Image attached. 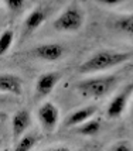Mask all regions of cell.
<instances>
[{
    "label": "cell",
    "mask_w": 133,
    "mask_h": 151,
    "mask_svg": "<svg viewBox=\"0 0 133 151\" xmlns=\"http://www.w3.org/2000/svg\"><path fill=\"white\" fill-rule=\"evenodd\" d=\"M61 73L51 71V72L41 73L35 81V95L38 98H46L54 91V88L60 82Z\"/></svg>",
    "instance_id": "obj_7"
},
{
    "label": "cell",
    "mask_w": 133,
    "mask_h": 151,
    "mask_svg": "<svg viewBox=\"0 0 133 151\" xmlns=\"http://www.w3.org/2000/svg\"><path fill=\"white\" fill-rule=\"evenodd\" d=\"M37 117L46 132L53 133L60 123V109L53 102H44L37 110Z\"/></svg>",
    "instance_id": "obj_5"
},
{
    "label": "cell",
    "mask_w": 133,
    "mask_h": 151,
    "mask_svg": "<svg viewBox=\"0 0 133 151\" xmlns=\"http://www.w3.org/2000/svg\"><path fill=\"white\" fill-rule=\"evenodd\" d=\"M132 114H133V106H132Z\"/></svg>",
    "instance_id": "obj_20"
},
{
    "label": "cell",
    "mask_w": 133,
    "mask_h": 151,
    "mask_svg": "<svg viewBox=\"0 0 133 151\" xmlns=\"http://www.w3.org/2000/svg\"><path fill=\"white\" fill-rule=\"evenodd\" d=\"M130 58H132L130 52H123L116 50H100L98 52L92 54L78 66V72L82 75H88V73L109 71L115 66H119L127 62Z\"/></svg>",
    "instance_id": "obj_1"
},
{
    "label": "cell",
    "mask_w": 133,
    "mask_h": 151,
    "mask_svg": "<svg viewBox=\"0 0 133 151\" xmlns=\"http://www.w3.org/2000/svg\"><path fill=\"white\" fill-rule=\"evenodd\" d=\"M30 124H31V114L28 110L21 109L14 113L12 117V137L14 141H17L23 134H26Z\"/></svg>",
    "instance_id": "obj_8"
},
{
    "label": "cell",
    "mask_w": 133,
    "mask_h": 151,
    "mask_svg": "<svg viewBox=\"0 0 133 151\" xmlns=\"http://www.w3.org/2000/svg\"><path fill=\"white\" fill-rule=\"evenodd\" d=\"M109 150L111 151H132L133 145L127 140H119V141L113 143L112 145H109Z\"/></svg>",
    "instance_id": "obj_16"
},
{
    "label": "cell",
    "mask_w": 133,
    "mask_h": 151,
    "mask_svg": "<svg viewBox=\"0 0 133 151\" xmlns=\"http://www.w3.org/2000/svg\"><path fill=\"white\" fill-rule=\"evenodd\" d=\"M85 23V12L78 4H69L54 20L53 27L60 33H77Z\"/></svg>",
    "instance_id": "obj_3"
},
{
    "label": "cell",
    "mask_w": 133,
    "mask_h": 151,
    "mask_svg": "<svg viewBox=\"0 0 133 151\" xmlns=\"http://www.w3.org/2000/svg\"><path fill=\"white\" fill-rule=\"evenodd\" d=\"M115 27L119 30L120 33H123L125 35L133 38V13L122 14L119 19H116Z\"/></svg>",
    "instance_id": "obj_13"
},
{
    "label": "cell",
    "mask_w": 133,
    "mask_h": 151,
    "mask_svg": "<svg viewBox=\"0 0 133 151\" xmlns=\"http://www.w3.org/2000/svg\"><path fill=\"white\" fill-rule=\"evenodd\" d=\"M44 21H46V12L43 9H40V7L34 9V10H31L30 13L27 14L26 20H24V31L27 34L33 33L38 27L43 26Z\"/></svg>",
    "instance_id": "obj_11"
},
{
    "label": "cell",
    "mask_w": 133,
    "mask_h": 151,
    "mask_svg": "<svg viewBox=\"0 0 133 151\" xmlns=\"http://www.w3.org/2000/svg\"><path fill=\"white\" fill-rule=\"evenodd\" d=\"M119 78L116 75H100V76H91L77 82L75 89L85 98L102 99L108 96L118 85Z\"/></svg>",
    "instance_id": "obj_2"
},
{
    "label": "cell",
    "mask_w": 133,
    "mask_h": 151,
    "mask_svg": "<svg viewBox=\"0 0 133 151\" xmlns=\"http://www.w3.org/2000/svg\"><path fill=\"white\" fill-rule=\"evenodd\" d=\"M37 136L33 134V133H27V134H23L19 140H17V143L14 145V148L16 150H31L35 147L37 144Z\"/></svg>",
    "instance_id": "obj_14"
},
{
    "label": "cell",
    "mask_w": 133,
    "mask_h": 151,
    "mask_svg": "<svg viewBox=\"0 0 133 151\" xmlns=\"http://www.w3.org/2000/svg\"><path fill=\"white\" fill-rule=\"evenodd\" d=\"M100 130V120L95 119V116L88 119L82 124L77 126V133L81 136H95Z\"/></svg>",
    "instance_id": "obj_12"
},
{
    "label": "cell",
    "mask_w": 133,
    "mask_h": 151,
    "mask_svg": "<svg viewBox=\"0 0 133 151\" xmlns=\"http://www.w3.org/2000/svg\"><path fill=\"white\" fill-rule=\"evenodd\" d=\"M14 41V33L13 30L7 28L3 33L0 34V55H4V54L10 50V47Z\"/></svg>",
    "instance_id": "obj_15"
},
{
    "label": "cell",
    "mask_w": 133,
    "mask_h": 151,
    "mask_svg": "<svg viewBox=\"0 0 133 151\" xmlns=\"http://www.w3.org/2000/svg\"><path fill=\"white\" fill-rule=\"evenodd\" d=\"M98 112V107L96 106H84L81 109H77L71 112L65 119H64V123L62 126L68 129V127H77V126L82 124L84 122H87L88 119L93 117Z\"/></svg>",
    "instance_id": "obj_9"
},
{
    "label": "cell",
    "mask_w": 133,
    "mask_h": 151,
    "mask_svg": "<svg viewBox=\"0 0 133 151\" xmlns=\"http://www.w3.org/2000/svg\"><path fill=\"white\" fill-rule=\"evenodd\" d=\"M0 93L20 96L23 93V82L14 73H0Z\"/></svg>",
    "instance_id": "obj_10"
},
{
    "label": "cell",
    "mask_w": 133,
    "mask_h": 151,
    "mask_svg": "<svg viewBox=\"0 0 133 151\" xmlns=\"http://www.w3.org/2000/svg\"><path fill=\"white\" fill-rule=\"evenodd\" d=\"M133 95V81L130 83H127L126 86H123L119 92L116 93L112 98V100L109 102V105L106 107V116L109 119H118L120 117L123 112L126 110L127 102L130 96Z\"/></svg>",
    "instance_id": "obj_4"
},
{
    "label": "cell",
    "mask_w": 133,
    "mask_h": 151,
    "mask_svg": "<svg viewBox=\"0 0 133 151\" xmlns=\"http://www.w3.org/2000/svg\"><path fill=\"white\" fill-rule=\"evenodd\" d=\"M96 1L102 6H118L123 0H96Z\"/></svg>",
    "instance_id": "obj_18"
},
{
    "label": "cell",
    "mask_w": 133,
    "mask_h": 151,
    "mask_svg": "<svg viewBox=\"0 0 133 151\" xmlns=\"http://www.w3.org/2000/svg\"><path fill=\"white\" fill-rule=\"evenodd\" d=\"M1 102H3V99H1V96H0V103H1Z\"/></svg>",
    "instance_id": "obj_19"
},
{
    "label": "cell",
    "mask_w": 133,
    "mask_h": 151,
    "mask_svg": "<svg viewBox=\"0 0 133 151\" xmlns=\"http://www.w3.org/2000/svg\"><path fill=\"white\" fill-rule=\"evenodd\" d=\"M4 3H6L7 9L10 12H19L21 7L24 6L26 0H4Z\"/></svg>",
    "instance_id": "obj_17"
},
{
    "label": "cell",
    "mask_w": 133,
    "mask_h": 151,
    "mask_svg": "<svg viewBox=\"0 0 133 151\" xmlns=\"http://www.w3.org/2000/svg\"><path fill=\"white\" fill-rule=\"evenodd\" d=\"M64 51H65L64 47L58 42H48V44H41V45L33 48L31 55L44 62H55L62 58Z\"/></svg>",
    "instance_id": "obj_6"
}]
</instances>
